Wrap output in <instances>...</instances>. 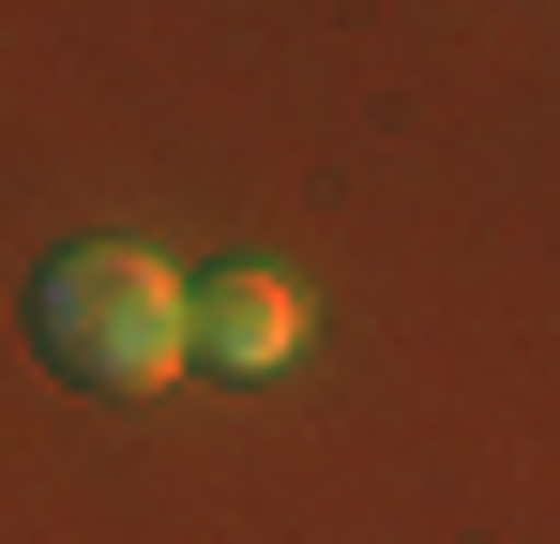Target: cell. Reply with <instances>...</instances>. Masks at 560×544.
I'll list each match as a JSON object with an SVG mask.
<instances>
[{
  "label": "cell",
  "instance_id": "1",
  "mask_svg": "<svg viewBox=\"0 0 560 544\" xmlns=\"http://www.w3.org/2000/svg\"><path fill=\"white\" fill-rule=\"evenodd\" d=\"M31 348L61 363L77 393H167L183 378V272L137 258V243H77V258L31 272Z\"/></svg>",
  "mask_w": 560,
  "mask_h": 544
},
{
  "label": "cell",
  "instance_id": "2",
  "mask_svg": "<svg viewBox=\"0 0 560 544\" xmlns=\"http://www.w3.org/2000/svg\"><path fill=\"white\" fill-rule=\"evenodd\" d=\"M183 348L212 363V378H273V363L303 348V303H288L273 272H212V287L183 303Z\"/></svg>",
  "mask_w": 560,
  "mask_h": 544
}]
</instances>
